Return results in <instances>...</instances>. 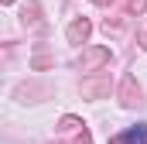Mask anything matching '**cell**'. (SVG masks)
<instances>
[{"label": "cell", "mask_w": 147, "mask_h": 144, "mask_svg": "<svg viewBox=\"0 0 147 144\" xmlns=\"http://www.w3.org/2000/svg\"><path fill=\"white\" fill-rule=\"evenodd\" d=\"M113 144H147V124H137V127L123 130L120 137H113Z\"/></svg>", "instance_id": "1"}]
</instances>
